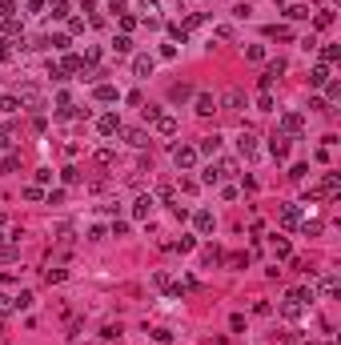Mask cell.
<instances>
[{"label":"cell","instance_id":"cell-19","mask_svg":"<svg viewBox=\"0 0 341 345\" xmlns=\"http://www.w3.org/2000/svg\"><path fill=\"white\" fill-rule=\"evenodd\" d=\"M113 48H116V52H129V48H133V40H129V37H116V40H113Z\"/></svg>","mask_w":341,"mask_h":345},{"label":"cell","instance_id":"cell-10","mask_svg":"<svg viewBox=\"0 0 341 345\" xmlns=\"http://www.w3.org/2000/svg\"><path fill=\"white\" fill-rule=\"evenodd\" d=\"M101 133H105V137L120 133V120H116V116H101Z\"/></svg>","mask_w":341,"mask_h":345},{"label":"cell","instance_id":"cell-6","mask_svg":"<svg viewBox=\"0 0 341 345\" xmlns=\"http://www.w3.org/2000/svg\"><path fill=\"white\" fill-rule=\"evenodd\" d=\"M125 141H129L133 149H145V145H149V137H145L141 129H125Z\"/></svg>","mask_w":341,"mask_h":345},{"label":"cell","instance_id":"cell-16","mask_svg":"<svg viewBox=\"0 0 341 345\" xmlns=\"http://www.w3.org/2000/svg\"><path fill=\"white\" fill-rule=\"evenodd\" d=\"M217 149H221V137H205L201 141V153H217Z\"/></svg>","mask_w":341,"mask_h":345},{"label":"cell","instance_id":"cell-20","mask_svg":"<svg viewBox=\"0 0 341 345\" xmlns=\"http://www.w3.org/2000/svg\"><path fill=\"white\" fill-rule=\"evenodd\" d=\"M52 16H69V4H65V0H52Z\"/></svg>","mask_w":341,"mask_h":345},{"label":"cell","instance_id":"cell-17","mask_svg":"<svg viewBox=\"0 0 341 345\" xmlns=\"http://www.w3.org/2000/svg\"><path fill=\"white\" fill-rule=\"evenodd\" d=\"M281 221H285V225H297V209H293V205L281 209Z\"/></svg>","mask_w":341,"mask_h":345},{"label":"cell","instance_id":"cell-12","mask_svg":"<svg viewBox=\"0 0 341 345\" xmlns=\"http://www.w3.org/2000/svg\"><path fill=\"white\" fill-rule=\"evenodd\" d=\"M325 80H329V69L325 65H317L313 73H309V84H325Z\"/></svg>","mask_w":341,"mask_h":345},{"label":"cell","instance_id":"cell-4","mask_svg":"<svg viewBox=\"0 0 341 345\" xmlns=\"http://www.w3.org/2000/svg\"><path fill=\"white\" fill-rule=\"evenodd\" d=\"M20 101L37 109V105H40V88H37V84H24V88H20Z\"/></svg>","mask_w":341,"mask_h":345},{"label":"cell","instance_id":"cell-14","mask_svg":"<svg viewBox=\"0 0 341 345\" xmlns=\"http://www.w3.org/2000/svg\"><path fill=\"white\" fill-rule=\"evenodd\" d=\"M213 109H217V105H213V97H197V113H201V116H209Z\"/></svg>","mask_w":341,"mask_h":345},{"label":"cell","instance_id":"cell-3","mask_svg":"<svg viewBox=\"0 0 341 345\" xmlns=\"http://www.w3.org/2000/svg\"><path fill=\"white\" fill-rule=\"evenodd\" d=\"M237 149H241V156H253V153H257V137H253V133H241V137H237Z\"/></svg>","mask_w":341,"mask_h":345},{"label":"cell","instance_id":"cell-22","mask_svg":"<svg viewBox=\"0 0 341 345\" xmlns=\"http://www.w3.org/2000/svg\"><path fill=\"white\" fill-rule=\"evenodd\" d=\"M289 16H293V20H305V16H309V8H301V4H293V8H289Z\"/></svg>","mask_w":341,"mask_h":345},{"label":"cell","instance_id":"cell-11","mask_svg":"<svg viewBox=\"0 0 341 345\" xmlns=\"http://www.w3.org/2000/svg\"><path fill=\"white\" fill-rule=\"evenodd\" d=\"M157 133H165V137L177 133V120H173V116H157Z\"/></svg>","mask_w":341,"mask_h":345},{"label":"cell","instance_id":"cell-9","mask_svg":"<svg viewBox=\"0 0 341 345\" xmlns=\"http://www.w3.org/2000/svg\"><path fill=\"white\" fill-rule=\"evenodd\" d=\"M133 213H137V217H149V213H152V197H137V201H133Z\"/></svg>","mask_w":341,"mask_h":345},{"label":"cell","instance_id":"cell-13","mask_svg":"<svg viewBox=\"0 0 341 345\" xmlns=\"http://www.w3.org/2000/svg\"><path fill=\"white\" fill-rule=\"evenodd\" d=\"M189 97H193L189 84H173V101H189Z\"/></svg>","mask_w":341,"mask_h":345},{"label":"cell","instance_id":"cell-1","mask_svg":"<svg viewBox=\"0 0 341 345\" xmlns=\"http://www.w3.org/2000/svg\"><path fill=\"white\" fill-rule=\"evenodd\" d=\"M281 129H285L289 137H297V133L305 129V120H301V113H285V116H281Z\"/></svg>","mask_w":341,"mask_h":345},{"label":"cell","instance_id":"cell-23","mask_svg":"<svg viewBox=\"0 0 341 345\" xmlns=\"http://www.w3.org/2000/svg\"><path fill=\"white\" fill-rule=\"evenodd\" d=\"M8 309H16V305H12V297H0V313H8Z\"/></svg>","mask_w":341,"mask_h":345},{"label":"cell","instance_id":"cell-15","mask_svg":"<svg viewBox=\"0 0 341 345\" xmlns=\"http://www.w3.org/2000/svg\"><path fill=\"white\" fill-rule=\"evenodd\" d=\"M97 101H116V88H113V84H101V88H97Z\"/></svg>","mask_w":341,"mask_h":345},{"label":"cell","instance_id":"cell-21","mask_svg":"<svg viewBox=\"0 0 341 345\" xmlns=\"http://www.w3.org/2000/svg\"><path fill=\"white\" fill-rule=\"evenodd\" d=\"M0 109H4V113H16V109H20V101H12V97H4V101H0Z\"/></svg>","mask_w":341,"mask_h":345},{"label":"cell","instance_id":"cell-5","mask_svg":"<svg viewBox=\"0 0 341 345\" xmlns=\"http://www.w3.org/2000/svg\"><path fill=\"white\" fill-rule=\"evenodd\" d=\"M269 153L277 156V161H285V153H289V141H285V137H273V145H269Z\"/></svg>","mask_w":341,"mask_h":345},{"label":"cell","instance_id":"cell-8","mask_svg":"<svg viewBox=\"0 0 341 345\" xmlns=\"http://www.w3.org/2000/svg\"><path fill=\"white\" fill-rule=\"evenodd\" d=\"M221 105H225V109H241V105H245V97H241L237 88H229L225 97H221Z\"/></svg>","mask_w":341,"mask_h":345},{"label":"cell","instance_id":"cell-2","mask_svg":"<svg viewBox=\"0 0 341 345\" xmlns=\"http://www.w3.org/2000/svg\"><path fill=\"white\" fill-rule=\"evenodd\" d=\"M173 161H177V169H193L197 165V149H177Z\"/></svg>","mask_w":341,"mask_h":345},{"label":"cell","instance_id":"cell-7","mask_svg":"<svg viewBox=\"0 0 341 345\" xmlns=\"http://www.w3.org/2000/svg\"><path fill=\"white\" fill-rule=\"evenodd\" d=\"M133 73H137V77H149V73H152V56H137V60H133Z\"/></svg>","mask_w":341,"mask_h":345},{"label":"cell","instance_id":"cell-18","mask_svg":"<svg viewBox=\"0 0 341 345\" xmlns=\"http://www.w3.org/2000/svg\"><path fill=\"white\" fill-rule=\"evenodd\" d=\"M197 229H205V233L213 229V213H197Z\"/></svg>","mask_w":341,"mask_h":345}]
</instances>
